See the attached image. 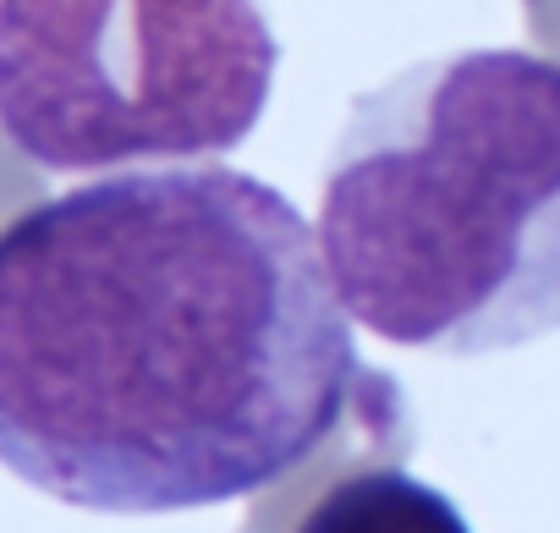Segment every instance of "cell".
Instances as JSON below:
<instances>
[{
	"label": "cell",
	"instance_id": "1",
	"mask_svg": "<svg viewBox=\"0 0 560 533\" xmlns=\"http://www.w3.org/2000/svg\"><path fill=\"white\" fill-rule=\"evenodd\" d=\"M358 380L319 231L247 171H116L0 225V467L61 506L247 500Z\"/></svg>",
	"mask_w": 560,
	"mask_h": 533
},
{
	"label": "cell",
	"instance_id": "2",
	"mask_svg": "<svg viewBox=\"0 0 560 533\" xmlns=\"http://www.w3.org/2000/svg\"><path fill=\"white\" fill-rule=\"evenodd\" d=\"M319 253L369 336L494 358L560 331V61L451 50L358 94L319 176Z\"/></svg>",
	"mask_w": 560,
	"mask_h": 533
},
{
	"label": "cell",
	"instance_id": "3",
	"mask_svg": "<svg viewBox=\"0 0 560 533\" xmlns=\"http://www.w3.org/2000/svg\"><path fill=\"white\" fill-rule=\"evenodd\" d=\"M258 0H0V127L39 171L209 165L269 111Z\"/></svg>",
	"mask_w": 560,
	"mask_h": 533
},
{
	"label": "cell",
	"instance_id": "4",
	"mask_svg": "<svg viewBox=\"0 0 560 533\" xmlns=\"http://www.w3.org/2000/svg\"><path fill=\"white\" fill-rule=\"evenodd\" d=\"M292 533H472L456 500L407 467H363L314 495Z\"/></svg>",
	"mask_w": 560,
	"mask_h": 533
},
{
	"label": "cell",
	"instance_id": "5",
	"mask_svg": "<svg viewBox=\"0 0 560 533\" xmlns=\"http://www.w3.org/2000/svg\"><path fill=\"white\" fill-rule=\"evenodd\" d=\"M34 204H39V171L18 154V143L0 127V225H12Z\"/></svg>",
	"mask_w": 560,
	"mask_h": 533
}]
</instances>
